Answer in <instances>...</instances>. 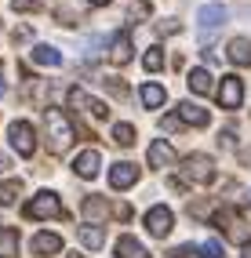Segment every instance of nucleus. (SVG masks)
<instances>
[{
	"mask_svg": "<svg viewBox=\"0 0 251 258\" xmlns=\"http://www.w3.org/2000/svg\"><path fill=\"white\" fill-rule=\"evenodd\" d=\"M44 131H47V149L51 153H66L73 142V124L66 120L62 109H44Z\"/></svg>",
	"mask_w": 251,
	"mask_h": 258,
	"instance_id": "obj_1",
	"label": "nucleus"
},
{
	"mask_svg": "<svg viewBox=\"0 0 251 258\" xmlns=\"http://www.w3.org/2000/svg\"><path fill=\"white\" fill-rule=\"evenodd\" d=\"M182 175L193 185H208V182H215V160L208 153H190V157L182 160Z\"/></svg>",
	"mask_w": 251,
	"mask_h": 258,
	"instance_id": "obj_2",
	"label": "nucleus"
},
{
	"mask_svg": "<svg viewBox=\"0 0 251 258\" xmlns=\"http://www.w3.org/2000/svg\"><path fill=\"white\" fill-rule=\"evenodd\" d=\"M26 218H66V211H62V204H58V197L55 193H37L29 204H26V211H22Z\"/></svg>",
	"mask_w": 251,
	"mask_h": 258,
	"instance_id": "obj_3",
	"label": "nucleus"
},
{
	"mask_svg": "<svg viewBox=\"0 0 251 258\" xmlns=\"http://www.w3.org/2000/svg\"><path fill=\"white\" fill-rule=\"evenodd\" d=\"M8 135H11V146L19 149V157H33V149H37L33 124H26V120H15V124L8 127Z\"/></svg>",
	"mask_w": 251,
	"mask_h": 258,
	"instance_id": "obj_4",
	"label": "nucleus"
},
{
	"mask_svg": "<svg viewBox=\"0 0 251 258\" xmlns=\"http://www.w3.org/2000/svg\"><path fill=\"white\" fill-rule=\"evenodd\" d=\"M219 102H222V109H240V102H244V80H240L237 73H226V77H222Z\"/></svg>",
	"mask_w": 251,
	"mask_h": 258,
	"instance_id": "obj_5",
	"label": "nucleus"
},
{
	"mask_svg": "<svg viewBox=\"0 0 251 258\" xmlns=\"http://www.w3.org/2000/svg\"><path fill=\"white\" fill-rule=\"evenodd\" d=\"M66 102H70L73 109H84V113H88V116H95V120H106V116H109L106 102H98V98H91V95H84L80 88H73L70 95H66Z\"/></svg>",
	"mask_w": 251,
	"mask_h": 258,
	"instance_id": "obj_6",
	"label": "nucleus"
},
{
	"mask_svg": "<svg viewBox=\"0 0 251 258\" xmlns=\"http://www.w3.org/2000/svg\"><path fill=\"white\" fill-rule=\"evenodd\" d=\"M197 22H200V37L208 40L219 26H226V8L222 4H204V8L197 11Z\"/></svg>",
	"mask_w": 251,
	"mask_h": 258,
	"instance_id": "obj_7",
	"label": "nucleus"
},
{
	"mask_svg": "<svg viewBox=\"0 0 251 258\" xmlns=\"http://www.w3.org/2000/svg\"><path fill=\"white\" fill-rule=\"evenodd\" d=\"M215 226H226V236L229 240H240V244H244V240H247V229H244V218L237 215V211H233V208H222L219 215H215Z\"/></svg>",
	"mask_w": 251,
	"mask_h": 258,
	"instance_id": "obj_8",
	"label": "nucleus"
},
{
	"mask_svg": "<svg viewBox=\"0 0 251 258\" xmlns=\"http://www.w3.org/2000/svg\"><path fill=\"white\" fill-rule=\"evenodd\" d=\"M171 226H175V215L167 208H153L146 215V229H149V236H157V240H164L167 233H171Z\"/></svg>",
	"mask_w": 251,
	"mask_h": 258,
	"instance_id": "obj_9",
	"label": "nucleus"
},
{
	"mask_svg": "<svg viewBox=\"0 0 251 258\" xmlns=\"http://www.w3.org/2000/svg\"><path fill=\"white\" fill-rule=\"evenodd\" d=\"M175 116H178V124H193V127H208V109H200L197 102H178V109H175Z\"/></svg>",
	"mask_w": 251,
	"mask_h": 258,
	"instance_id": "obj_10",
	"label": "nucleus"
},
{
	"mask_svg": "<svg viewBox=\"0 0 251 258\" xmlns=\"http://www.w3.org/2000/svg\"><path fill=\"white\" fill-rule=\"evenodd\" d=\"M135 182H139V167L135 164H128V160L113 164V171H109V185L113 189H128V185H135Z\"/></svg>",
	"mask_w": 251,
	"mask_h": 258,
	"instance_id": "obj_11",
	"label": "nucleus"
},
{
	"mask_svg": "<svg viewBox=\"0 0 251 258\" xmlns=\"http://www.w3.org/2000/svg\"><path fill=\"white\" fill-rule=\"evenodd\" d=\"M109 62L113 66H128L131 62V37H128V33H113V40H109Z\"/></svg>",
	"mask_w": 251,
	"mask_h": 258,
	"instance_id": "obj_12",
	"label": "nucleus"
},
{
	"mask_svg": "<svg viewBox=\"0 0 251 258\" xmlns=\"http://www.w3.org/2000/svg\"><path fill=\"white\" fill-rule=\"evenodd\" d=\"M77 175L80 178H95L98 175V167H102V157H98V149H84L80 157H77Z\"/></svg>",
	"mask_w": 251,
	"mask_h": 258,
	"instance_id": "obj_13",
	"label": "nucleus"
},
{
	"mask_svg": "<svg viewBox=\"0 0 251 258\" xmlns=\"http://www.w3.org/2000/svg\"><path fill=\"white\" fill-rule=\"evenodd\" d=\"M62 251V236L58 233H37L33 236V254H58Z\"/></svg>",
	"mask_w": 251,
	"mask_h": 258,
	"instance_id": "obj_14",
	"label": "nucleus"
},
{
	"mask_svg": "<svg viewBox=\"0 0 251 258\" xmlns=\"http://www.w3.org/2000/svg\"><path fill=\"white\" fill-rule=\"evenodd\" d=\"M226 55H229L233 66H251V40H247V37H233Z\"/></svg>",
	"mask_w": 251,
	"mask_h": 258,
	"instance_id": "obj_15",
	"label": "nucleus"
},
{
	"mask_svg": "<svg viewBox=\"0 0 251 258\" xmlns=\"http://www.w3.org/2000/svg\"><path fill=\"white\" fill-rule=\"evenodd\" d=\"M167 164H175V149L164 139H157L153 146H149V167H167Z\"/></svg>",
	"mask_w": 251,
	"mask_h": 258,
	"instance_id": "obj_16",
	"label": "nucleus"
},
{
	"mask_svg": "<svg viewBox=\"0 0 251 258\" xmlns=\"http://www.w3.org/2000/svg\"><path fill=\"white\" fill-rule=\"evenodd\" d=\"M116 258H149L146 244H139L135 236H120L116 240Z\"/></svg>",
	"mask_w": 251,
	"mask_h": 258,
	"instance_id": "obj_17",
	"label": "nucleus"
},
{
	"mask_svg": "<svg viewBox=\"0 0 251 258\" xmlns=\"http://www.w3.org/2000/svg\"><path fill=\"white\" fill-rule=\"evenodd\" d=\"M186 84H190L193 95H211V91H215V84H211V73H208V70H190Z\"/></svg>",
	"mask_w": 251,
	"mask_h": 258,
	"instance_id": "obj_18",
	"label": "nucleus"
},
{
	"mask_svg": "<svg viewBox=\"0 0 251 258\" xmlns=\"http://www.w3.org/2000/svg\"><path fill=\"white\" fill-rule=\"evenodd\" d=\"M139 95H142V106H146V109H160L164 98H167V91L160 88V84H142Z\"/></svg>",
	"mask_w": 251,
	"mask_h": 258,
	"instance_id": "obj_19",
	"label": "nucleus"
},
{
	"mask_svg": "<svg viewBox=\"0 0 251 258\" xmlns=\"http://www.w3.org/2000/svg\"><path fill=\"white\" fill-rule=\"evenodd\" d=\"M0 258H19V229H0Z\"/></svg>",
	"mask_w": 251,
	"mask_h": 258,
	"instance_id": "obj_20",
	"label": "nucleus"
},
{
	"mask_svg": "<svg viewBox=\"0 0 251 258\" xmlns=\"http://www.w3.org/2000/svg\"><path fill=\"white\" fill-rule=\"evenodd\" d=\"M77 236H80V244H84V247H91V251L106 244V229H98V226H80Z\"/></svg>",
	"mask_w": 251,
	"mask_h": 258,
	"instance_id": "obj_21",
	"label": "nucleus"
},
{
	"mask_svg": "<svg viewBox=\"0 0 251 258\" xmlns=\"http://www.w3.org/2000/svg\"><path fill=\"white\" fill-rule=\"evenodd\" d=\"M33 62L37 66H62V55L55 47H47V44H37L33 47Z\"/></svg>",
	"mask_w": 251,
	"mask_h": 258,
	"instance_id": "obj_22",
	"label": "nucleus"
},
{
	"mask_svg": "<svg viewBox=\"0 0 251 258\" xmlns=\"http://www.w3.org/2000/svg\"><path fill=\"white\" fill-rule=\"evenodd\" d=\"M22 197V182L19 178H8V182H0V204H4V208H11L15 200Z\"/></svg>",
	"mask_w": 251,
	"mask_h": 258,
	"instance_id": "obj_23",
	"label": "nucleus"
},
{
	"mask_svg": "<svg viewBox=\"0 0 251 258\" xmlns=\"http://www.w3.org/2000/svg\"><path fill=\"white\" fill-rule=\"evenodd\" d=\"M84 215H88V218H106L109 215V204L102 197H88V200H84Z\"/></svg>",
	"mask_w": 251,
	"mask_h": 258,
	"instance_id": "obj_24",
	"label": "nucleus"
},
{
	"mask_svg": "<svg viewBox=\"0 0 251 258\" xmlns=\"http://www.w3.org/2000/svg\"><path fill=\"white\" fill-rule=\"evenodd\" d=\"M142 66L149 73H157V70H164V47H149L146 55H142Z\"/></svg>",
	"mask_w": 251,
	"mask_h": 258,
	"instance_id": "obj_25",
	"label": "nucleus"
},
{
	"mask_svg": "<svg viewBox=\"0 0 251 258\" xmlns=\"http://www.w3.org/2000/svg\"><path fill=\"white\" fill-rule=\"evenodd\" d=\"M113 142L116 146H131V142H135V127H131V124H116L113 127Z\"/></svg>",
	"mask_w": 251,
	"mask_h": 258,
	"instance_id": "obj_26",
	"label": "nucleus"
},
{
	"mask_svg": "<svg viewBox=\"0 0 251 258\" xmlns=\"http://www.w3.org/2000/svg\"><path fill=\"white\" fill-rule=\"evenodd\" d=\"M102 88H106L109 95H116V98H128V95H131V91H128V84H124L120 77H106V80H102Z\"/></svg>",
	"mask_w": 251,
	"mask_h": 258,
	"instance_id": "obj_27",
	"label": "nucleus"
},
{
	"mask_svg": "<svg viewBox=\"0 0 251 258\" xmlns=\"http://www.w3.org/2000/svg\"><path fill=\"white\" fill-rule=\"evenodd\" d=\"M204 258H226V244H222V240H208V244H204Z\"/></svg>",
	"mask_w": 251,
	"mask_h": 258,
	"instance_id": "obj_28",
	"label": "nucleus"
},
{
	"mask_svg": "<svg viewBox=\"0 0 251 258\" xmlns=\"http://www.w3.org/2000/svg\"><path fill=\"white\" fill-rule=\"evenodd\" d=\"M44 4H47V0H11L15 11H40Z\"/></svg>",
	"mask_w": 251,
	"mask_h": 258,
	"instance_id": "obj_29",
	"label": "nucleus"
},
{
	"mask_svg": "<svg viewBox=\"0 0 251 258\" xmlns=\"http://www.w3.org/2000/svg\"><path fill=\"white\" fill-rule=\"evenodd\" d=\"M171 258H197V247H193V244H182V247L171 251Z\"/></svg>",
	"mask_w": 251,
	"mask_h": 258,
	"instance_id": "obj_30",
	"label": "nucleus"
},
{
	"mask_svg": "<svg viewBox=\"0 0 251 258\" xmlns=\"http://www.w3.org/2000/svg\"><path fill=\"white\" fill-rule=\"evenodd\" d=\"M131 19H149V4H131Z\"/></svg>",
	"mask_w": 251,
	"mask_h": 258,
	"instance_id": "obj_31",
	"label": "nucleus"
},
{
	"mask_svg": "<svg viewBox=\"0 0 251 258\" xmlns=\"http://www.w3.org/2000/svg\"><path fill=\"white\" fill-rule=\"evenodd\" d=\"M113 215L120 218V222H128V218H131V204H116V208H113Z\"/></svg>",
	"mask_w": 251,
	"mask_h": 258,
	"instance_id": "obj_32",
	"label": "nucleus"
},
{
	"mask_svg": "<svg viewBox=\"0 0 251 258\" xmlns=\"http://www.w3.org/2000/svg\"><path fill=\"white\" fill-rule=\"evenodd\" d=\"M240 258H251V236L244 240V254H240Z\"/></svg>",
	"mask_w": 251,
	"mask_h": 258,
	"instance_id": "obj_33",
	"label": "nucleus"
},
{
	"mask_svg": "<svg viewBox=\"0 0 251 258\" xmlns=\"http://www.w3.org/2000/svg\"><path fill=\"white\" fill-rule=\"evenodd\" d=\"M8 167V157H4V153H0V171H4Z\"/></svg>",
	"mask_w": 251,
	"mask_h": 258,
	"instance_id": "obj_34",
	"label": "nucleus"
},
{
	"mask_svg": "<svg viewBox=\"0 0 251 258\" xmlns=\"http://www.w3.org/2000/svg\"><path fill=\"white\" fill-rule=\"evenodd\" d=\"M91 4H109V0H91Z\"/></svg>",
	"mask_w": 251,
	"mask_h": 258,
	"instance_id": "obj_35",
	"label": "nucleus"
}]
</instances>
